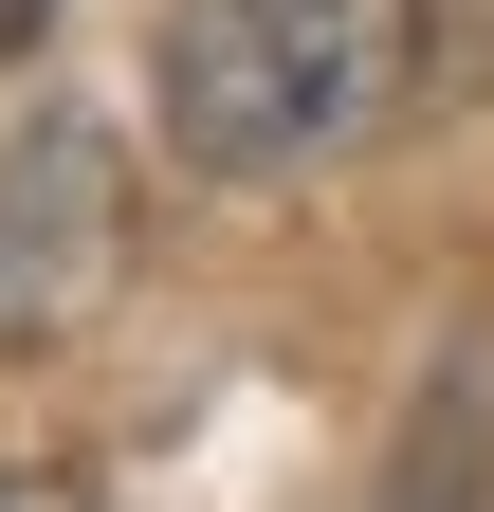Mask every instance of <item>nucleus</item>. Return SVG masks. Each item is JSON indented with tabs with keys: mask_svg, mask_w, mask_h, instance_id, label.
<instances>
[{
	"mask_svg": "<svg viewBox=\"0 0 494 512\" xmlns=\"http://www.w3.org/2000/svg\"><path fill=\"white\" fill-rule=\"evenodd\" d=\"M37 19H55V0H0V55H37Z\"/></svg>",
	"mask_w": 494,
	"mask_h": 512,
	"instance_id": "20e7f679",
	"label": "nucleus"
},
{
	"mask_svg": "<svg viewBox=\"0 0 494 512\" xmlns=\"http://www.w3.org/2000/svg\"><path fill=\"white\" fill-rule=\"evenodd\" d=\"M0 512H110L92 476H55V458H0Z\"/></svg>",
	"mask_w": 494,
	"mask_h": 512,
	"instance_id": "7ed1b4c3",
	"label": "nucleus"
},
{
	"mask_svg": "<svg viewBox=\"0 0 494 512\" xmlns=\"http://www.w3.org/2000/svg\"><path fill=\"white\" fill-rule=\"evenodd\" d=\"M110 275H129V147L92 110H37L0 147V348H55L92 330Z\"/></svg>",
	"mask_w": 494,
	"mask_h": 512,
	"instance_id": "f03ea898",
	"label": "nucleus"
},
{
	"mask_svg": "<svg viewBox=\"0 0 494 512\" xmlns=\"http://www.w3.org/2000/svg\"><path fill=\"white\" fill-rule=\"evenodd\" d=\"M147 92L202 183H312L421 92V0H165Z\"/></svg>",
	"mask_w": 494,
	"mask_h": 512,
	"instance_id": "f257e3e1",
	"label": "nucleus"
}]
</instances>
